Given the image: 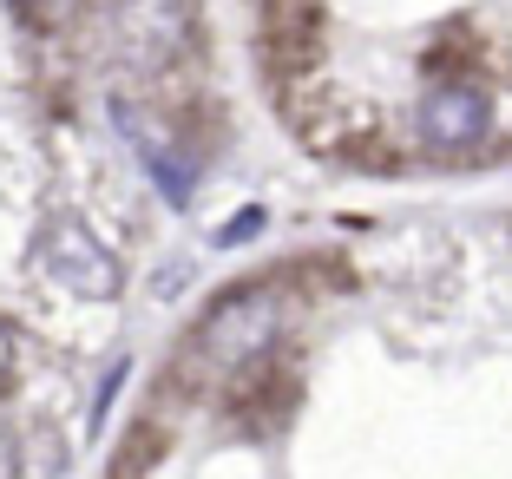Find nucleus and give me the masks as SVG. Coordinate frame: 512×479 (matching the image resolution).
Returning <instances> with one entry per match:
<instances>
[{
  "label": "nucleus",
  "instance_id": "nucleus-3",
  "mask_svg": "<svg viewBox=\"0 0 512 479\" xmlns=\"http://www.w3.org/2000/svg\"><path fill=\"white\" fill-rule=\"evenodd\" d=\"M112 125H119V138L138 151L145 178L158 184L171 204H191V191H197V158H191V151H184L165 125H145V112H138L132 99H112Z\"/></svg>",
  "mask_w": 512,
  "mask_h": 479
},
{
  "label": "nucleus",
  "instance_id": "nucleus-6",
  "mask_svg": "<svg viewBox=\"0 0 512 479\" xmlns=\"http://www.w3.org/2000/svg\"><path fill=\"white\" fill-rule=\"evenodd\" d=\"M0 479H20V440L7 420H0Z\"/></svg>",
  "mask_w": 512,
  "mask_h": 479
},
{
  "label": "nucleus",
  "instance_id": "nucleus-4",
  "mask_svg": "<svg viewBox=\"0 0 512 479\" xmlns=\"http://www.w3.org/2000/svg\"><path fill=\"white\" fill-rule=\"evenodd\" d=\"M119 40L151 73L178 66L191 53V14H184V0H119Z\"/></svg>",
  "mask_w": 512,
  "mask_h": 479
},
{
  "label": "nucleus",
  "instance_id": "nucleus-2",
  "mask_svg": "<svg viewBox=\"0 0 512 479\" xmlns=\"http://www.w3.org/2000/svg\"><path fill=\"white\" fill-rule=\"evenodd\" d=\"M414 132H421V145L440 151V158H467V151L486 145V132H493V99H486L473 79H440L421 99V112H414Z\"/></svg>",
  "mask_w": 512,
  "mask_h": 479
},
{
  "label": "nucleus",
  "instance_id": "nucleus-1",
  "mask_svg": "<svg viewBox=\"0 0 512 479\" xmlns=\"http://www.w3.org/2000/svg\"><path fill=\"white\" fill-rule=\"evenodd\" d=\"M276 335H283V296L243 283L230 296H217L204 309V322L184 335V361H197L204 375H250L270 361Z\"/></svg>",
  "mask_w": 512,
  "mask_h": 479
},
{
  "label": "nucleus",
  "instance_id": "nucleus-5",
  "mask_svg": "<svg viewBox=\"0 0 512 479\" xmlns=\"http://www.w3.org/2000/svg\"><path fill=\"white\" fill-rule=\"evenodd\" d=\"M40 256H46V270L60 276L73 296H119V263H112V250L92 237V230H79V224L46 230Z\"/></svg>",
  "mask_w": 512,
  "mask_h": 479
}]
</instances>
